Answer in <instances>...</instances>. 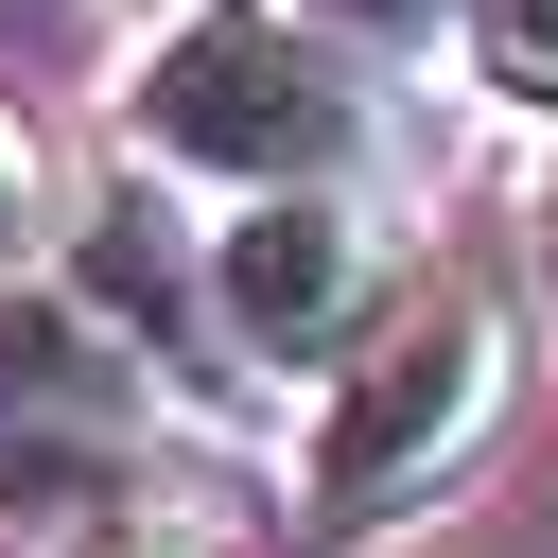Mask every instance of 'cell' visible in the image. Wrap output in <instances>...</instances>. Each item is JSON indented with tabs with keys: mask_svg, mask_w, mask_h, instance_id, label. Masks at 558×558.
<instances>
[{
	"mask_svg": "<svg viewBox=\"0 0 558 558\" xmlns=\"http://www.w3.org/2000/svg\"><path fill=\"white\" fill-rule=\"evenodd\" d=\"M279 17H314L331 52H436V35H471V0H279Z\"/></svg>",
	"mask_w": 558,
	"mask_h": 558,
	"instance_id": "cell-7",
	"label": "cell"
},
{
	"mask_svg": "<svg viewBox=\"0 0 558 558\" xmlns=\"http://www.w3.org/2000/svg\"><path fill=\"white\" fill-rule=\"evenodd\" d=\"M209 314H227L244 366L331 384V366L401 314L384 209H366V192H262V209H227V227H209Z\"/></svg>",
	"mask_w": 558,
	"mask_h": 558,
	"instance_id": "cell-3",
	"label": "cell"
},
{
	"mask_svg": "<svg viewBox=\"0 0 558 558\" xmlns=\"http://www.w3.org/2000/svg\"><path fill=\"white\" fill-rule=\"evenodd\" d=\"M122 140L140 174H209L227 209H262V192H366L384 105H366V52H331L279 0H174L157 52L122 70Z\"/></svg>",
	"mask_w": 558,
	"mask_h": 558,
	"instance_id": "cell-1",
	"label": "cell"
},
{
	"mask_svg": "<svg viewBox=\"0 0 558 558\" xmlns=\"http://www.w3.org/2000/svg\"><path fill=\"white\" fill-rule=\"evenodd\" d=\"M506 418V296L471 279H418L331 384H314V436H296V541L349 558L384 541L401 506H436V471Z\"/></svg>",
	"mask_w": 558,
	"mask_h": 558,
	"instance_id": "cell-2",
	"label": "cell"
},
{
	"mask_svg": "<svg viewBox=\"0 0 558 558\" xmlns=\"http://www.w3.org/2000/svg\"><path fill=\"white\" fill-rule=\"evenodd\" d=\"M52 558H209V541H192V523H157V506H122V523H70Z\"/></svg>",
	"mask_w": 558,
	"mask_h": 558,
	"instance_id": "cell-9",
	"label": "cell"
},
{
	"mask_svg": "<svg viewBox=\"0 0 558 558\" xmlns=\"http://www.w3.org/2000/svg\"><path fill=\"white\" fill-rule=\"evenodd\" d=\"M70 296L140 349L157 401H244V349H227V314H209V227H174L157 174H105V192L70 209Z\"/></svg>",
	"mask_w": 558,
	"mask_h": 558,
	"instance_id": "cell-4",
	"label": "cell"
},
{
	"mask_svg": "<svg viewBox=\"0 0 558 558\" xmlns=\"http://www.w3.org/2000/svg\"><path fill=\"white\" fill-rule=\"evenodd\" d=\"M523 227H541V279H558V174H541V209H523Z\"/></svg>",
	"mask_w": 558,
	"mask_h": 558,
	"instance_id": "cell-10",
	"label": "cell"
},
{
	"mask_svg": "<svg viewBox=\"0 0 558 558\" xmlns=\"http://www.w3.org/2000/svg\"><path fill=\"white\" fill-rule=\"evenodd\" d=\"M157 436V384H140V349L87 314V296H52V279H0V453H140Z\"/></svg>",
	"mask_w": 558,
	"mask_h": 558,
	"instance_id": "cell-5",
	"label": "cell"
},
{
	"mask_svg": "<svg viewBox=\"0 0 558 558\" xmlns=\"http://www.w3.org/2000/svg\"><path fill=\"white\" fill-rule=\"evenodd\" d=\"M35 244H52V174H35V140L0 122V279H35Z\"/></svg>",
	"mask_w": 558,
	"mask_h": 558,
	"instance_id": "cell-8",
	"label": "cell"
},
{
	"mask_svg": "<svg viewBox=\"0 0 558 558\" xmlns=\"http://www.w3.org/2000/svg\"><path fill=\"white\" fill-rule=\"evenodd\" d=\"M471 87L488 105H523V122H558V0H471Z\"/></svg>",
	"mask_w": 558,
	"mask_h": 558,
	"instance_id": "cell-6",
	"label": "cell"
}]
</instances>
